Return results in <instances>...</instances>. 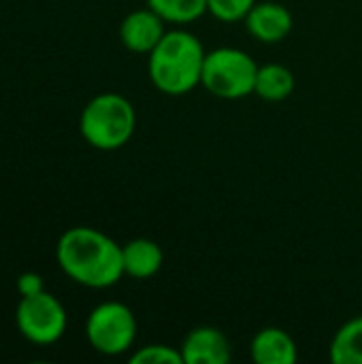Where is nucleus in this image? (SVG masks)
I'll use <instances>...</instances> for the list:
<instances>
[{
  "label": "nucleus",
  "mask_w": 362,
  "mask_h": 364,
  "mask_svg": "<svg viewBox=\"0 0 362 364\" xmlns=\"http://www.w3.org/2000/svg\"><path fill=\"white\" fill-rule=\"evenodd\" d=\"M55 260L62 273L83 288L105 290L124 277L122 245L90 226H75L62 232L55 245Z\"/></svg>",
  "instance_id": "f257e3e1"
},
{
  "label": "nucleus",
  "mask_w": 362,
  "mask_h": 364,
  "mask_svg": "<svg viewBox=\"0 0 362 364\" xmlns=\"http://www.w3.org/2000/svg\"><path fill=\"white\" fill-rule=\"evenodd\" d=\"M205 47L188 30H166L147 55V73L154 87L166 96H183L201 85Z\"/></svg>",
  "instance_id": "f03ea898"
},
{
  "label": "nucleus",
  "mask_w": 362,
  "mask_h": 364,
  "mask_svg": "<svg viewBox=\"0 0 362 364\" xmlns=\"http://www.w3.org/2000/svg\"><path fill=\"white\" fill-rule=\"evenodd\" d=\"M137 128V111L132 102L115 92L94 96L81 111L79 132L83 141L100 151H115L124 147Z\"/></svg>",
  "instance_id": "7ed1b4c3"
},
{
  "label": "nucleus",
  "mask_w": 362,
  "mask_h": 364,
  "mask_svg": "<svg viewBox=\"0 0 362 364\" xmlns=\"http://www.w3.org/2000/svg\"><path fill=\"white\" fill-rule=\"evenodd\" d=\"M258 64L250 53L237 47H218L207 51L201 85L222 100H239L254 94Z\"/></svg>",
  "instance_id": "20e7f679"
},
{
  "label": "nucleus",
  "mask_w": 362,
  "mask_h": 364,
  "mask_svg": "<svg viewBox=\"0 0 362 364\" xmlns=\"http://www.w3.org/2000/svg\"><path fill=\"white\" fill-rule=\"evenodd\" d=\"M85 339L102 356L126 354L137 339V318L132 309L117 301L96 305L85 320Z\"/></svg>",
  "instance_id": "39448f33"
},
{
  "label": "nucleus",
  "mask_w": 362,
  "mask_h": 364,
  "mask_svg": "<svg viewBox=\"0 0 362 364\" xmlns=\"http://www.w3.org/2000/svg\"><path fill=\"white\" fill-rule=\"evenodd\" d=\"M15 324L26 341L45 348L64 337L68 316L64 305L53 294L43 290L32 296H21L15 311Z\"/></svg>",
  "instance_id": "423d86ee"
},
{
  "label": "nucleus",
  "mask_w": 362,
  "mask_h": 364,
  "mask_svg": "<svg viewBox=\"0 0 362 364\" xmlns=\"http://www.w3.org/2000/svg\"><path fill=\"white\" fill-rule=\"evenodd\" d=\"M164 23L166 21L156 11H151L149 6L137 9V11L128 13L122 19V23H119V41L128 51L149 55L151 49L166 34Z\"/></svg>",
  "instance_id": "0eeeda50"
},
{
  "label": "nucleus",
  "mask_w": 362,
  "mask_h": 364,
  "mask_svg": "<svg viewBox=\"0 0 362 364\" xmlns=\"http://www.w3.org/2000/svg\"><path fill=\"white\" fill-rule=\"evenodd\" d=\"M179 350L183 364H226L233 356L228 337L215 326H198L190 331Z\"/></svg>",
  "instance_id": "6e6552de"
},
{
  "label": "nucleus",
  "mask_w": 362,
  "mask_h": 364,
  "mask_svg": "<svg viewBox=\"0 0 362 364\" xmlns=\"http://www.w3.org/2000/svg\"><path fill=\"white\" fill-rule=\"evenodd\" d=\"M243 21L247 32L267 45L282 43L294 26L292 13L280 2H256Z\"/></svg>",
  "instance_id": "1a4fd4ad"
},
{
  "label": "nucleus",
  "mask_w": 362,
  "mask_h": 364,
  "mask_svg": "<svg viewBox=\"0 0 362 364\" xmlns=\"http://www.w3.org/2000/svg\"><path fill=\"white\" fill-rule=\"evenodd\" d=\"M250 356L258 364H294L299 360V348L290 333L267 326L252 339Z\"/></svg>",
  "instance_id": "9d476101"
},
{
  "label": "nucleus",
  "mask_w": 362,
  "mask_h": 364,
  "mask_svg": "<svg viewBox=\"0 0 362 364\" xmlns=\"http://www.w3.org/2000/svg\"><path fill=\"white\" fill-rule=\"evenodd\" d=\"M122 260H124V275L132 279H149L162 269L164 252L156 241L139 237L122 245Z\"/></svg>",
  "instance_id": "9b49d317"
},
{
  "label": "nucleus",
  "mask_w": 362,
  "mask_h": 364,
  "mask_svg": "<svg viewBox=\"0 0 362 364\" xmlns=\"http://www.w3.org/2000/svg\"><path fill=\"white\" fill-rule=\"evenodd\" d=\"M294 75L284 64H265L258 66L254 94L267 102H282L294 92Z\"/></svg>",
  "instance_id": "f8f14e48"
},
{
  "label": "nucleus",
  "mask_w": 362,
  "mask_h": 364,
  "mask_svg": "<svg viewBox=\"0 0 362 364\" xmlns=\"http://www.w3.org/2000/svg\"><path fill=\"white\" fill-rule=\"evenodd\" d=\"M329 354L335 364H362V316L348 320L335 333Z\"/></svg>",
  "instance_id": "ddd939ff"
},
{
  "label": "nucleus",
  "mask_w": 362,
  "mask_h": 364,
  "mask_svg": "<svg viewBox=\"0 0 362 364\" xmlns=\"http://www.w3.org/2000/svg\"><path fill=\"white\" fill-rule=\"evenodd\" d=\"M147 6L156 11L166 23H190L207 13V0H147Z\"/></svg>",
  "instance_id": "4468645a"
},
{
  "label": "nucleus",
  "mask_w": 362,
  "mask_h": 364,
  "mask_svg": "<svg viewBox=\"0 0 362 364\" xmlns=\"http://www.w3.org/2000/svg\"><path fill=\"white\" fill-rule=\"evenodd\" d=\"M132 364H183L181 350H175L164 343H151L143 346L130 356Z\"/></svg>",
  "instance_id": "2eb2a0df"
},
{
  "label": "nucleus",
  "mask_w": 362,
  "mask_h": 364,
  "mask_svg": "<svg viewBox=\"0 0 362 364\" xmlns=\"http://www.w3.org/2000/svg\"><path fill=\"white\" fill-rule=\"evenodd\" d=\"M256 0H207V11L226 23H235L247 17Z\"/></svg>",
  "instance_id": "dca6fc26"
},
{
  "label": "nucleus",
  "mask_w": 362,
  "mask_h": 364,
  "mask_svg": "<svg viewBox=\"0 0 362 364\" xmlns=\"http://www.w3.org/2000/svg\"><path fill=\"white\" fill-rule=\"evenodd\" d=\"M43 290H45V286H43V277L38 273L28 271V273H21L17 277V292H19V296H32V294L43 292Z\"/></svg>",
  "instance_id": "f3484780"
}]
</instances>
